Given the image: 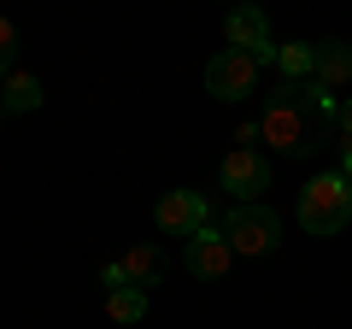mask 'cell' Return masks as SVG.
I'll return each instance as SVG.
<instances>
[{"label": "cell", "instance_id": "obj_4", "mask_svg": "<svg viewBox=\"0 0 352 329\" xmlns=\"http://www.w3.org/2000/svg\"><path fill=\"white\" fill-rule=\"evenodd\" d=\"M217 189L235 206H258L264 189H270V159H264L258 147H229L223 164H217Z\"/></svg>", "mask_w": 352, "mask_h": 329}, {"label": "cell", "instance_id": "obj_10", "mask_svg": "<svg viewBox=\"0 0 352 329\" xmlns=\"http://www.w3.org/2000/svg\"><path fill=\"white\" fill-rule=\"evenodd\" d=\"M124 277H129V288H141V294H153L164 282V253L153 247V241H135V247H124Z\"/></svg>", "mask_w": 352, "mask_h": 329}, {"label": "cell", "instance_id": "obj_17", "mask_svg": "<svg viewBox=\"0 0 352 329\" xmlns=\"http://www.w3.org/2000/svg\"><path fill=\"white\" fill-rule=\"evenodd\" d=\"M340 177L352 182V141H340Z\"/></svg>", "mask_w": 352, "mask_h": 329}, {"label": "cell", "instance_id": "obj_7", "mask_svg": "<svg viewBox=\"0 0 352 329\" xmlns=\"http://www.w3.org/2000/svg\"><path fill=\"white\" fill-rule=\"evenodd\" d=\"M182 265H188L200 282H217V277H229V265H235V247H229L223 229L206 224L200 235H188V247H182Z\"/></svg>", "mask_w": 352, "mask_h": 329}, {"label": "cell", "instance_id": "obj_13", "mask_svg": "<svg viewBox=\"0 0 352 329\" xmlns=\"http://www.w3.org/2000/svg\"><path fill=\"white\" fill-rule=\"evenodd\" d=\"M106 317H112V323H141V317H147V294L141 288H112L106 294Z\"/></svg>", "mask_w": 352, "mask_h": 329}, {"label": "cell", "instance_id": "obj_3", "mask_svg": "<svg viewBox=\"0 0 352 329\" xmlns=\"http://www.w3.org/2000/svg\"><path fill=\"white\" fill-rule=\"evenodd\" d=\"M223 235H229V247H235V259H264V253L282 247V217L264 200L258 206H235V212L223 217Z\"/></svg>", "mask_w": 352, "mask_h": 329}, {"label": "cell", "instance_id": "obj_5", "mask_svg": "<svg viewBox=\"0 0 352 329\" xmlns=\"http://www.w3.org/2000/svg\"><path fill=\"white\" fill-rule=\"evenodd\" d=\"M206 94L212 100H247V94H258V65L247 59V53L223 47L206 59Z\"/></svg>", "mask_w": 352, "mask_h": 329}, {"label": "cell", "instance_id": "obj_2", "mask_svg": "<svg viewBox=\"0 0 352 329\" xmlns=\"http://www.w3.org/2000/svg\"><path fill=\"white\" fill-rule=\"evenodd\" d=\"M294 217H300L305 235H340V229L352 224V182L340 177V171H329V177H311L300 189V206H294Z\"/></svg>", "mask_w": 352, "mask_h": 329}, {"label": "cell", "instance_id": "obj_1", "mask_svg": "<svg viewBox=\"0 0 352 329\" xmlns=\"http://www.w3.org/2000/svg\"><path fill=\"white\" fill-rule=\"evenodd\" d=\"M335 112H340V100L323 94L317 83H282V89L264 94V106H258V141L276 147V153H288V159H311V153H323L329 136H335Z\"/></svg>", "mask_w": 352, "mask_h": 329}, {"label": "cell", "instance_id": "obj_15", "mask_svg": "<svg viewBox=\"0 0 352 329\" xmlns=\"http://www.w3.org/2000/svg\"><path fill=\"white\" fill-rule=\"evenodd\" d=\"M100 282H106V294H112V288H129V277H124V265H118V259L100 270Z\"/></svg>", "mask_w": 352, "mask_h": 329}, {"label": "cell", "instance_id": "obj_9", "mask_svg": "<svg viewBox=\"0 0 352 329\" xmlns=\"http://www.w3.org/2000/svg\"><path fill=\"white\" fill-rule=\"evenodd\" d=\"M223 36L235 53H264L270 47V18L258 12V6H235V12L223 18Z\"/></svg>", "mask_w": 352, "mask_h": 329}, {"label": "cell", "instance_id": "obj_16", "mask_svg": "<svg viewBox=\"0 0 352 329\" xmlns=\"http://www.w3.org/2000/svg\"><path fill=\"white\" fill-rule=\"evenodd\" d=\"M335 136L352 141V100H340V112H335Z\"/></svg>", "mask_w": 352, "mask_h": 329}, {"label": "cell", "instance_id": "obj_12", "mask_svg": "<svg viewBox=\"0 0 352 329\" xmlns=\"http://www.w3.org/2000/svg\"><path fill=\"white\" fill-rule=\"evenodd\" d=\"M36 106H41V76L6 71V112H36Z\"/></svg>", "mask_w": 352, "mask_h": 329}, {"label": "cell", "instance_id": "obj_19", "mask_svg": "<svg viewBox=\"0 0 352 329\" xmlns=\"http://www.w3.org/2000/svg\"><path fill=\"white\" fill-rule=\"evenodd\" d=\"M346 94H352V89H346Z\"/></svg>", "mask_w": 352, "mask_h": 329}, {"label": "cell", "instance_id": "obj_8", "mask_svg": "<svg viewBox=\"0 0 352 329\" xmlns=\"http://www.w3.org/2000/svg\"><path fill=\"white\" fill-rule=\"evenodd\" d=\"M323 94H340V89H352V47L340 36H329V41H317V76H311Z\"/></svg>", "mask_w": 352, "mask_h": 329}, {"label": "cell", "instance_id": "obj_14", "mask_svg": "<svg viewBox=\"0 0 352 329\" xmlns=\"http://www.w3.org/2000/svg\"><path fill=\"white\" fill-rule=\"evenodd\" d=\"M12 59H18V30L12 18H0V71H12Z\"/></svg>", "mask_w": 352, "mask_h": 329}, {"label": "cell", "instance_id": "obj_11", "mask_svg": "<svg viewBox=\"0 0 352 329\" xmlns=\"http://www.w3.org/2000/svg\"><path fill=\"white\" fill-rule=\"evenodd\" d=\"M276 65H282V83H311L317 76V47L311 41H282Z\"/></svg>", "mask_w": 352, "mask_h": 329}, {"label": "cell", "instance_id": "obj_18", "mask_svg": "<svg viewBox=\"0 0 352 329\" xmlns=\"http://www.w3.org/2000/svg\"><path fill=\"white\" fill-rule=\"evenodd\" d=\"M0 112H6V71H0Z\"/></svg>", "mask_w": 352, "mask_h": 329}, {"label": "cell", "instance_id": "obj_6", "mask_svg": "<svg viewBox=\"0 0 352 329\" xmlns=\"http://www.w3.org/2000/svg\"><path fill=\"white\" fill-rule=\"evenodd\" d=\"M153 217H159L164 235H200L212 224V206H206L200 189H164L159 206H153Z\"/></svg>", "mask_w": 352, "mask_h": 329}]
</instances>
